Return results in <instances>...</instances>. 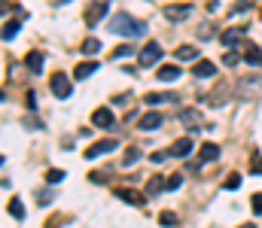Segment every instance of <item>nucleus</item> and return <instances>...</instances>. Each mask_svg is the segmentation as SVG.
Wrapping results in <instances>:
<instances>
[{
  "label": "nucleus",
  "instance_id": "2eb2a0df",
  "mask_svg": "<svg viewBox=\"0 0 262 228\" xmlns=\"http://www.w3.org/2000/svg\"><path fill=\"white\" fill-rule=\"evenodd\" d=\"M143 100H146L149 107H159V104H171V100H177V94H171V91H162V94H156V91H152V94H146Z\"/></svg>",
  "mask_w": 262,
  "mask_h": 228
},
{
  "label": "nucleus",
  "instance_id": "bb28decb",
  "mask_svg": "<svg viewBox=\"0 0 262 228\" xmlns=\"http://www.w3.org/2000/svg\"><path fill=\"white\" fill-rule=\"evenodd\" d=\"M9 213H12L15 219H21V216H25V207H21V201H18V198H12V201H9Z\"/></svg>",
  "mask_w": 262,
  "mask_h": 228
},
{
  "label": "nucleus",
  "instance_id": "cd10ccee",
  "mask_svg": "<svg viewBox=\"0 0 262 228\" xmlns=\"http://www.w3.org/2000/svg\"><path fill=\"white\" fill-rule=\"evenodd\" d=\"M223 186H226V189H229V192H235V189H238V186H241V176H238V173H229V176H226V183H223Z\"/></svg>",
  "mask_w": 262,
  "mask_h": 228
},
{
  "label": "nucleus",
  "instance_id": "5701e85b",
  "mask_svg": "<svg viewBox=\"0 0 262 228\" xmlns=\"http://www.w3.org/2000/svg\"><path fill=\"white\" fill-rule=\"evenodd\" d=\"M137 158H140V149H137V146H131V149L125 152V155H122V167H128V164H134Z\"/></svg>",
  "mask_w": 262,
  "mask_h": 228
},
{
  "label": "nucleus",
  "instance_id": "aec40b11",
  "mask_svg": "<svg viewBox=\"0 0 262 228\" xmlns=\"http://www.w3.org/2000/svg\"><path fill=\"white\" fill-rule=\"evenodd\" d=\"M244 31H247V28H235V31H226V34L220 37V40H223V46H235V43L244 37Z\"/></svg>",
  "mask_w": 262,
  "mask_h": 228
},
{
  "label": "nucleus",
  "instance_id": "4468645a",
  "mask_svg": "<svg viewBox=\"0 0 262 228\" xmlns=\"http://www.w3.org/2000/svg\"><path fill=\"white\" fill-rule=\"evenodd\" d=\"M159 79H162V82H174V79H177V76H183L180 73V67H177V64H162V67H159Z\"/></svg>",
  "mask_w": 262,
  "mask_h": 228
},
{
  "label": "nucleus",
  "instance_id": "39448f33",
  "mask_svg": "<svg viewBox=\"0 0 262 228\" xmlns=\"http://www.w3.org/2000/svg\"><path fill=\"white\" fill-rule=\"evenodd\" d=\"M107 12H110V3H92V6L85 9V24H89V28H95Z\"/></svg>",
  "mask_w": 262,
  "mask_h": 228
},
{
  "label": "nucleus",
  "instance_id": "20e7f679",
  "mask_svg": "<svg viewBox=\"0 0 262 228\" xmlns=\"http://www.w3.org/2000/svg\"><path fill=\"white\" fill-rule=\"evenodd\" d=\"M241 97H253V94H262V76H244L235 88Z\"/></svg>",
  "mask_w": 262,
  "mask_h": 228
},
{
  "label": "nucleus",
  "instance_id": "f3484780",
  "mask_svg": "<svg viewBox=\"0 0 262 228\" xmlns=\"http://www.w3.org/2000/svg\"><path fill=\"white\" fill-rule=\"evenodd\" d=\"M25 64H28V70H34V73H40V70H43V52H28V58H25Z\"/></svg>",
  "mask_w": 262,
  "mask_h": 228
},
{
  "label": "nucleus",
  "instance_id": "1a4fd4ad",
  "mask_svg": "<svg viewBox=\"0 0 262 228\" xmlns=\"http://www.w3.org/2000/svg\"><path fill=\"white\" fill-rule=\"evenodd\" d=\"M119 143L116 140H98V143H92L89 149H85V158H98V155H107L110 149H116Z\"/></svg>",
  "mask_w": 262,
  "mask_h": 228
},
{
  "label": "nucleus",
  "instance_id": "a211bd4d",
  "mask_svg": "<svg viewBox=\"0 0 262 228\" xmlns=\"http://www.w3.org/2000/svg\"><path fill=\"white\" fill-rule=\"evenodd\" d=\"M95 70H98V64H95V61H82V64L73 70V79H89Z\"/></svg>",
  "mask_w": 262,
  "mask_h": 228
},
{
  "label": "nucleus",
  "instance_id": "2f4dec72",
  "mask_svg": "<svg viewBox=\"0 0 262 228\" xmlns=\"http://www.w3.org/2000/svg\"><path fill=\"white\" fill-rule=\"evenodd\" d=\"M180 183H183V176H180V173H174V176L165 183V189H171V192H174V189H180Z\"/></svg>",
  "mask_w": 262,
  "mask_h": 228
},
{
  "label": "nucleus",
  "instance_id": "6e6552de",
  "mask_svg": "<svg viewBox=\"0 0 262 228\" xmlns=\"http://www.w3.org/2000/svg\"><path fill=\"white\" fill-rule=\"evenodd\" d=\"M162 122H165V119H162V113H156V110H152V113H146V116H140V119H137V128H140V131H156Z\"/></svg>",
  "mask_w": 262,
  "mask_h": 228
},
{
  "label": "nucleus",
  "instance_id": "c85d7f7f",
  "mask_svg": "<svg viewBox=\"0 0 262 228\" xmlns=\"http://www.w3.org/2000/svg\"><path fill=\"white\" fill-rule=\"evenodd\" d=\"M162 189H165V183H162L159 176H152V180H149V186H146V195H156V192H162Z\"/></svg>",
  "mask_w": 262,
  "mask_h": 228
},
{
  "label": "nucleus",
  "instance_id": "f257e3e1",
  "mask_svg": "<svg viewBox=\"0 0 262 228\" xmlns=\"http://www.w3.org/2000/svg\"><path fill=\"white\" fill-rule=\"evenodd\" d=\"M110 31L119 34V37H143V34H146V21L134 18L128 12H116V15L110 18Z\"/></svg>",
  "mask_w": 262,
  "mask_h": 228
},
{
  "label": "nucleus",
  "instance_id": "f03ea898",
  "mask_svg": "<svg viewBox=\"0 0 262 228\" xmlns=\"http://www.w3.org/2000/svg\"><path fill=\"white\" fill-rule=\"evenodd\" d=\"M92 125H95V128H104V131H113V128H116V113H113L110 107H98V110L92 113Z\"/></svg>",
  "mask_w": 262,
  "mask_h": 228
},
{
  "label": "nucleus",
  "instance_id": "b1692460",
  "mask_svg": "<svg viewBox=\"0 0 262 228\" xmlns=\"http://www.w3.org/2000/svg\"><path fill=\"white\" fill-rule=\"evenodd\" d=\"M15 34H18V21H6L3 24V40H12Z\"/></svg>",
  "mask_w": 262,
  "mask_h": 228
},
{
  "label": "nucleus",
  "instance_id": "72a5a7b5",
  "mask_svg": "<svg viewBox=\"0 0 262 228\" xmlns=\"http://www.w3.org/2000/svg\"><path fill=\"white\" fill-rule=\"evenodd\" d=\"M250 207H253V213H256V216L262 213V192H259V195H253V201H250Z\"/></svg>",
  "mask_w": 262,
  "mask_h": 228
},
{
  "label": "nucleus",
  "instance_id": "423d86ee",
  "mask_svg": "<svg viewBox=\"0 0 262 228\" xmlns=\"http://www.w3.org/2000/svg\"><path fill=\"white\" fill-rule=\"evenodd\" d=\"M49 85H52V94H55V97H61V100H64V97H70V76L55 73Z\"/></svg>",
  "mask_w": 262,
  "mask_h": 228
},
{
  "label": "nucleus",
  "instance_id": "c756f323",
  "mask_svg": "<svg viewBox=\"0 0 262 228\" xmlns=\"http://www.w3.org/2000/svg\"><path fill=\"white\" fill-rule=\"evenodd\" d=\"M128 55H134L131 46H119V49H113V58H128Z\"/></svg>",
  "mask_w": 262,
  "mask_h": 228
},
{
  "label": "nucleus",
  "instance_id": "6ab92c4d",
  "mask_svg": "<svg viewBox=\"0 0 262 228\" xmlns=\"http://www.w3.org/2000/svg\"><path fill=\"white\" fill-rule=\"evenodd\" d=\"M220 158V146L216 143H201V161L207 164V161H216Z\"/></svg>",
  "mask_w": 262,
  "mask_h": 228
},
{
  "label": "nucleus",
  "instance_id": "473e14b6",
  "mask_svg": "<svg viewBox=\"0 0 262 228\" xmlns=\"http://www.w3.org/2000/svg\"><path fill=\"white\" fill-rule=\"evenodd\" d=\"M250 167H253V173L262 176V155H253V158H250Z\"/></svg>",
  "mask_w": 262,
  "mask_h": 228
},
{
  "label": "nucleus",
  "instance_id": "393cba45",
  "mask_svg": "<svg viewBox=\"0 0 262 228\" xmlns=\"http://www.w3.org/2000/svg\"><path fill=\"white\" fill-rule=\"evenodd\" d=\"M98 49H101V43H98V40H95V37H89V40H85V43H82V52H85V55H95V52H98Z\"/></svg>",
  "mask_w": 262,
  "mask_h": 228
},
{
  "label": "nucleus",
  "instance_id": "9b49d317",
  "mask_svg": "<svg viewBox=\"0 0 262 228\" xmlns=\"http://www.w3.org/2000/svg\"><path fill=\"white\" fill-rule=\"evenodd\" d=\"M162 12H165V18H171V21H183V18H189L192 9H189V6H165Z\"/></svg>",
  "mask_w": 262,
  "mask_h": 228
},
{
  "label": "nucleus",
  "instance_id": "a878e982",
  "mask_svg": "<svg viewBox=\"0 0 262 228\" xmlns=\"http://www.w3.org/2000/svg\"><path fill=\"white\" fill-rule=\"evenodd\" d=\"M61 180H64V170H58V167L46 170V183H52V186H55V183H61Z\"/></svg>",
  "mask_w": 262,
  "mask_h": 228
},
{
  "label": "nucleus",
  "instance_id": "4be33fe9",
  "mask_svg": "<svg viewBox=\"0 0 262 228\" xmlns=\"http://www.w3.org/2000/svg\"><path fill=\"white\" fill-rule=\"evenodd\" d=\"M159 225H165V228H174V225H177V216H174L171 210H162V213H159Z\"/></svg>",
  "mask_w": 262,
  "mask_h": 228
},
{
  "label": "nucleus",
  "instance_id": "c9c22d12",
  "mask_svg": "<svg viewBox=\"0 0 262 228\" xmlns=\"http://www.w3.org/2000/svg\"><path fill=\"white\" fill-rule=\"evenodd\" d=\"M165 158H168V152H152V161H156V164H159V161H165Z\"/></svg>",
  "mask_w": 262,
  "mask_h": 228
},
{
  "label": "nucleus",
  "instance_id": "f8f14e48",
  "mask_svg": "<svg viewBox=\"0 0 262 228\" xmlns=\"http://www.w3.org/2000/svg\"><path fill=\"white\" fill-rule=\"evenodd\" d=\"M189 152H192V140H189V137H183V140H177V143L171 146L168 155H171V158H186Z\"/></svg>",
  "mask_w": 262,
  "mask_h": 228
},
{
  "label": "nucleus",
  "instance_id": "0eeeda50",
  "mask_svg": "<svg viewBox=\"0 0 262 228\" xmlns=\"http://www.w3.org/2000/svg\"><path fill=\"white\" fill-rule=\"evenodd\" d=\"M180 122H183L186 128L198 131V128L204 125V116H201V110H180Z\"/></svg>",
  "mask_w": 262,
  "mask_h": 228
},
{
  "label": "nucleus",
  "instance_id": "f704fd0d",
  "mask_svg": "<svg viewBox=\"0 0 262 228\" xmlns=\"http://www.w3.org/2000/svg\"><path fill=\"white\" fill-rule=\"evenodd\" d=\"M40 204H43V207L52 204V192H43V195H40Z\"/></svg>",
  "mask_w": 262,
  "mask_h": 228
},
{
  "label": "nucleus",
  "instance_id": "dca6fc26",
  "mask_svg": "<svg viewBox=\"0 0 262 228\" xmlns=\"http://www.w3.org/2000/svg\"><path fill=\"white\" fill-rule=\"evenodd\" d=\"M174 55H177V61H195L198 64V49L195 46H180Z\"/></svg>",
  "mask_w": 262,
  "mask_h": 228
},
{
  "label": "nucleus",
  "instance_id": "7c9ffc66",
  "mask_svg": "<svg viewBox=\"0 0 262 228\" xmlns=\"http://www.w3.org/2000/svg\"><path fill=\"white\" fill-rule=\"evenodd\" d=\"M238 61H241V58H238L235 52H226V55H223V64H226V67H235Z\"/></svg>",
  "mask_w": 262,
  "mask_h": 228
},
{
  "label": "nucleus",
  "instance_id": "7ed1b4c3",
  "mask_svg": "<svg viewBox=\"0 0 262 228\" xmlns=\"http://www.w3.org/2000/svg\"><path fill=\"white\" fill-rule=\"evenodd\" d=\"M159 58H162V46L156 43V40H149L143 49H140V67H152V64H159Z\"/></svg>",
  "mask_w": 262,
  "mask_h": 228
},
{
  "label": "nucleus",
  "instance_id": "ddd939ff",
  "mask_svg": "<svg viewBox=\"0 0 262 228\" xmlns=\"http://www.w3.org/2000/svg\"><path fill=\"white\" fill-rule=\"evenodd\" d=\"M213 73H216V64L213 61H198L195 67H192V76H198V79H210Z\"/></svg>",
  "mask_w": 262,
  "mask_h": 228
},
{
  "label": "nucleus",
  "instance_id": "9d476101",
  "mask_svg": "<svg viewBox=\"0 0 262 228\" xmlns=\"http://www.w3.org/2000/svg\"><path fill=\"white\" fill-rule=\"evenodd\" d=\"M116 198H122L125 204H134V207H143L146 204V198L140 192H134V189H116Z\"/></svg>",
  "mask_w": 262,
  "mask_h": 228
},
{
  "label": "nucleus",
  "instance_id": "412c9836",
  "mask_svg": "<svg viewBox=\"0 0 262 228\" xmlns=\"http://www.w3.org/2000/svg\"><path fill=\"white\" fill-rule=\"evenodd\" d=\"M244 61H247V64H253V67H262V49L250 46V49L244 52Z\"/></svg>",
  "mask_w": 262,
  "mask_h": 228
}]
</instances>
